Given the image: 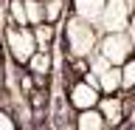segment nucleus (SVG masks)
<instances>
[{
	"mask_svg": "<svg viewBox=\"0 0 135 130\" xmlns=\"http://www.w3.org/2000/svg\"><path fill=\"white\" fill-rule=\"evenodd\" d=\"M99 28L87 23V20L70 17L65 20V31H62V48H65V60H90V54L99 45Z\"/></svg>",
	"mask_w": 135,
	"mask_h": 130,
	"instance_id": "1",
	"label": "nucleus"
},
{
	"mask_svg": "<svg viewBox=\"0 0 135 130\" xmlns=\"http://www.w3.org/2000/svg\"><path fill=\"white\" fill-rule=\"evenodd\" d=\"M3 40H6L8 57H11L17 65H28V60L40 51V48H37V40H34V31L28 26H8Z\"/></svg>",
	"mask_w": 135,
	"mask_h": 130,
	"instance_id": "2",
	"label": "nucleus"
},
{
	"mask_svg": "<svg viewBox=\"0 0 135 130\" xmlns=\"http://www.w3.org/2000/svg\"><path fill=\"white\" fill-rule=\"evenodd\" d=\"M96 54H101L113 68H121V65L135 54V48H132V40H129L127 31H110V34H101L99 37Z\"/></svg>",
	"mask_w": 135,
	"mask_h": 130,
	"instance_id": "3",
	"label": "nucleus"
},
{
	"mask_svg": "<svg viewBox=\"0 0 135 130\" xmlns=\"http://www.w3.org/2000/svg\"><path fill=\"white\" fill-rule=\"evenodd\" d=\"M135 11V0H107L101 17L96 23L99 34H110V31H127V23Z\"/></svg>",
	"mask_w": 135,
	"mask_h": 130,
	"instance_id": "4",
	"label": "nucleus"
},
{
	"mask_svg": "<svg viewBox=\"0 0 135 130\" xmlns=\"http://www.w3.org/2000/svg\"><path fill=\"white\" fill-rule=\"evenodd\" d=\"M99 99H101L99 88L93 85V82H87V79H73L70 88H68V105H70L76 113L99 107Z\"/></svg>",
	"mask_w": 135,
	"mask_h": 130,
	"instance_id": "5",
	"label": "nucleus"
},
{
	"mask_svg": "<svg viewBox=\"0 0 135 130\" xmlns=\"http://www.w3.org/2000/svg\"><path fill=\"white\" fill-rule=\"evenodd\" d=\"M99 113L104 116V124H107V127H121V124L127 122L124 93H118V96H101V99H99Z\"/></svg>",
	"mask_w": 135,
	"mask_h": 130,
	"instance_id": "6",
	"label": "nucleus"
},
{
	"mask_svg": "<svg viewBox=\"0 0 135 130\" xmlns=\"http://www.w3.org/2000/svg\"><path fill=\"white\" fill-rule=\"evenodd\" d=\"M68 3H70V9H73L76 17H82V20H87V23H93V26H96L107 0H68Z\"/></svg>",
	"mask_w": 135,
	"mask_h": 130,
	"instance_id": "7",
	"label": "nucleus"
},
{
	"mask_svg": "<svg viewBox=\"0 0 135 130\" xmlns=\"http://www.w3.org/2000/svg\"><path fill=\"white\" fill-rule=\"evenodd\" d=\"M96 88H99L101 96H118L121 93V71L107 68L101 77H96Z\"/></svg>",
	"mask_w": 135,
	"mask_h": 130,
	"instance_id": "8",
	"label": "nucleus"
},
{
	"mask_svg": "<svg viewBox=\"0 0 135 130\" xmlns=\"http://www.w3.org/2000/svg\"><path fill=\"white\" fill-rule=\"evenodd\" d=\"M104 116L99 113V107H93V110H82L76 113L73 119V130H104Z\"/></svg>",
	"mask_w": 135,
	"mask_h": 130,
	"instance_id": "9",
	"label": "nucleus"
},
{
	"mask_svg": "<svg viewBox=\"0 0 135 130\" xmlns=\"http://www.w3.org/2000/svg\"><path fill=\"white\" fill-rule=\"evenodd\" d=\"M34 40H37V48L40 51H51L54 45H56V26H48V23H40V26H34Z\"/></svg>",
	"mask_w": 135,
	"mask_h": 130,
	"instance_id": "10",
	"label": "nucleus"
},
{
	"mask_svg": "<svg viewBox=\"0 0 135 130\" xmlns=\"http://www.w3.org/2000/svg\"><path fill=\"white\" fill-rule=\"evenodd\" d=\"M65 9H68V0H42V23L56 26L65 17Z\"/></svg>",
	"mask_w": 135,
	"mask_h": 130,
	"instance_id": "11",
	"label": "nucleus"
},
{
	"mask_svg": "<svg viewBox=\"0 0 135 130\" xmlns=\"http://www.w3.org/2000/svg\"><path fill=\"white\" fill-rule=\"evenodd\" d=\"M118 71H121V93H132L135 91V54Z\"/></svg>",
	"mask_w": 135,
	"mask_h": 130,
	"instance_id": "12",
	"label": "nucleus"
},
{
	"mask_svg": "<svg viewBox=\"0 0 135 130\" xmlns=\"http://www.w3.org/2000/svg\"><path fill=\"white\" fill-rule=\"evenodd\" d=\"M8 17H11V26H28L23 0H8Z\"/></svg>",
	"mask_w": 135,
	"mask_h": 130,
	"instance_id": "13",
	"label": "nucleus"
},
{
	"mask_svg": "<svg viewBox=\"0 0 135 130\" xmlns=\"http://www.w3.org/2000/svg\"><path fill=\"white\" fill-rule=\"evenodd\" d=\"M25 3V20L28 26H40L42 23V0H23Z\"/></svg>",
	"mask_w": 135,
	"mask_h": 130,
	"instance_id": "14",
	"label": "nucleus"
},
{
	"mask_svg": "<svg viewBox=\"0 0 135 130\" xmlns=\"http://www.w3.org/2000/svg\"><path fill=\"white\" fill-rule=\"evenodd\" d=\"M0 130H17L14 116H11L8 110H3V107H0Z\"/></svg>",
	"mask_w": 135,
	"mask_h": 130,
	"instance_id": "15",
	"label": "nucleus"
},
{
	"mask_svg": "<svg viewBox=\"0 0 135 130\" xmlns=\"http://www.w3.org/2000/svg\"><path fill=\"white\" fill-rule=\"evenodd\" d=\"M127 34H129V40H132V48H135V11H132V17H129V23H127Z\"/></svg>",
	"mask_w": 135,
	"mask_h": 130,
	"instance_id": "16",
	"label": "nucleus"
},
{
	"mask_svg": "<svg viewBox=\"0 0 135 130\" xmlns=\"http://www.w3.org/2000/svg\"><path fill=\"white\" fill-rule=\"evenodd\" d=\"M104 130H113V127H104Z\"/></svg>",
	"mask_w": 135,
	"mask_h": 130,
	"instance_id": "17",
	"label": "nucleus"
}]
</instances>
